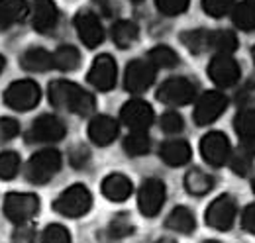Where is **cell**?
Listing matches in <instances>:
<instances>
[{
    "instance_id": "3957f363",
    "label": "cell",
    "mask_w": 255,
    "mask_h": 243,
    "mask_svg": "<svg viewBox=\"0 0 255 243\" xmlns=\"http://www.w3.org/2000/svg\"><path fill=\"white\" fill-rule=\"evenodd\" d=\"M61 169V153L57 149H41L33 153L26 167V177L33 184L49 182Z\"/></svg>"
},
{
    "instance_id": "ee69618b",
    "label": "cell",
    "mask_w": 255,
    "mask_h": 243,
    "mask_svg": "<svg viewBox=\"0 0 255 243\" xmlns=\"http://www.w3.org/2000/svg\"><path fill=\"white\" fill-rule=\"evenodd\" d=\"M4 65H6V59H4V57H2V55H0V73H2V71H4Z\"/></svg>"
},
{
    "instance_id": "5b68a950",
    "label": "cell",
    "mask_w": 255,
    "mask_h": 243,
    "mask_svg": "<svg viewBox=\"0 0 255 243\" xmlns=\"http://www.w3.org/2000/svg\"><path fill=\"white\" fill-rule=\"evenodd\" d=\"M41 91L33 81H16L4 91V104L16 112H28L37 106Z\"/></svg>"
},
{
    "instance_id": "9c48e42d",
    "label": "cell",
    "mask_w": 255,
    "mask_h": 243,
    "mask_svg": "<svg viewBox=\"0 0 255 243\" xmlns=\"http://www.w3.org/2000/svg\"><path fill=\"white\" fill-rule=\"evenodd\" d=\"M120 120L126 125L129 131H147L149 125L155 120L153 108L139 98L128 100L120 110Z\"/></svg>"
},
{
    "instance_id": "30bf717a",
    "label": "cell",
    "mask_w": 255,
    "mask_h": 243,
    "mask_svg": "<svg viewBox=\"0 0 255 243\" xmlns=\"http://www.w3.org/2000/svg\"><path fill=\"white\" fill-rule=\"evenodd\" d=\"M67 133L65 123L53 114H43L32 123L28 131V141L32 143H55L61 141Z\"/></svg>"
},
{
    "instance_id": "7a4b0ae2",
    "label": "cell",
    "mask_w": 255,
    "mask_h": 243,
    "mask_svg": "<svg viewBox=\"0 0 255 243\" xmlns=\"http://www.w3.org/2000/svg\"><path fill=\"white\" fill-rule=\"evenodd\" d=\"M91 206H93V194L85 184L69 186L53 202V210L65 218H81L91 210Z\"/></svg>"
},
{
    "instance_id": "ffe728a7",
    "label": "cell",
    "mask_w": 255,
    "mask_h": 243,
    "mask_svg": "<svg viewBox=\"0 0 255 243\" xmlns=\"http://www.w3.org/2000/svg\"><path fill=\"white\" fill-rule=\"evenodd\" d=\"M159 155L169 167H183L191 161L192 149L185 139H169L161 145Z\"/></svg>"
},
{
    "instance_id": "b9f144b4",
    "label": "cell",
    "mask_w": 255,
    "mask_h": 243,
    "mask_svg": "<svg viewBox=\"0 0 255 243\" xmlns=\"http://www.w3.org/2000/svg\"><path fill=\"white\" fill-rule=\"evenodd\" d=\"M242 226L244 230H248L250 234H255V204L248 206L242 214Z\"/></svg>"
},
{
    "instance_id": "d590c367",
    "label": "cell",
    "mask_w": 255,
    "mask_h": 243,
    "mask_svg": "<svg viewBox=\"0 0 255 243\" xmlns=\"http://www.w3.org/2000/svg\"><path fill=\"white\" fill-rule=\"evenodd\" d=\"M41 242L43 243H69L71 242V234L69 230L61 224H51L43 230L41 234Z\"/></svg>"
},
{
    "instance_id": "484cf974",
    "label": "cell",
    "mask_w": 255,
    "mask_h": 243,
    "mask_svg": "<svg viewBox=\"0 0 255 243\" xmlns=\"http://www.w3.org/2000/svg\"><path fill=\"white\" fill-rule=\"evenodd\" d=\"M165 226L171 230V232H177V234H192L194 230V214L185 208V206H177L173 208V212L167 216L165 220Z\"/></svg>"
},
{
    "instance_id": "7402d4cb",
    "label": "cell",
    "mask_w": 255,
    "mask_h": 243,
    "mask_svg": "<svg viewBox=\"0 0 255 243\" xmlns=\"http://www.w3.org/2000/svg\"><path fill=\"white\" fill-rule=\"evenodd\" d=\"M20 63L30 73H45L53 67V53L45 51L43 47H30L20 57Z\"/></svg>"
},
{
    "instance_id": "6da1fadb",
    "label": "cell",
    "mask_w": 255,
    "mask_h": 243,
    "mask_svg": "<svg viewBox=\"0 0 255 243\" xmlns=\"http://www.w3.org/2000/svg\"><path fill=\"white\" fill-rule=\"evenodd\" d=\"M49 102L57 110H67L77 116H89L96 108V100L93 94L83 91L79 85L71 81H53L49 85Z\"/></svg>"
},
{
    "instance_id": "7bdbcfd3",
    "label": "cell",
    "mask_w": 255,
    "mask_h": 243,
    "mask_svg": "<svg viewBox=\"0 0 255 243\" xmlns=\"http://www.w3.org/2000/svg\"><path fill=\"white\" fill-rule=\"evenodd\" d=\"M32 236H35V232L32 230V226L30 224H20V230H16L14 232V242H32L33 238Z\"/></svg>"
},
{
    "instance_id": "8fae6325",
    "label": "cell",
    "mask_w": 255,
    "mask_h": 243,
    "mask_svg": "<svg viewBox=\"0 0 255 243\" xmlns=\"http://www.w3.org/2000/svg\"><path fill=\"white\" fill-rule=\"evenodd\" d=\"M165 184L159 179H147L141 182L137 192V206L145 218H155L165 204Z\"/></svg>"
},
{
    "instance_id": "f1b7e54d",
    "label": "cell",
    "mask_w": 255,
    "mask_h": 243,
    "mask_svg": "<svg viewBox=\"0 0 255 243\" xmlns=\"http://www.w3.org/2000/svg\"><path fill=\"white\" fill-rule=\"evenodd\" d=\"M185 186L191 194L202 196V194H208L214 188V179L208 173H202L200 169H192L185 177Z\"/></svg>"
},
{
    "instance_id": "60d3db41",
    "label": "cell",
    "mask_w": 255,
    "mask_h": 243,
    "mask_svg": "<svg viewBox=\"0 0 255 243\" xmlns=\"http://www.w3.org/2000/svg\"><path fill=\"white\" fill-rule=\"evenodd\" d=\"M89 159H91V153L89 149L85 147V145H77L73 151H71V157H69V161H71V165L73 167H85L87 163H89Z\"/></svg>"
},
{
    "instance_id": "d6986e66",
    "label": "cell",
    "mask_w": 255,
    "mask_h": 243,
    "mask_svg": "<svg viewBox=\"0 0 255 243\" xmlns=\"http://www.w3.org/2000/svg\"><path fill=\"white\" fill-rule=\"evenodd\" d=\"M102 194L112 200V202H124L131 196L133 192V184L128 179L126 175H120V173H112L108 175L104 181H102V186H100Z\"/></svg>"
},
{
    "instance_id": "f6af8a7d",
    "label": "cell",
    "mask_w": 255,
    "mask_h": 243,
    "mask_svg": "<svg viewBox=\"0 0 255 243\" xmlns=\"http://www.w3.org/2000/svg\"><path fill=\"white\" fill-rule=\"evenodd\" d=\"M252 57H254V61H255V47H254V51H252Z\"/></svg>"
},
{
    "instance_id": "44dd1931",
    "label": "cell",
    "mask_w": 255,
    "mask_h": 243,
    "mask_svg": "<svg viewBox=\"0 0 255 243\" xmlns=\"http://www.w3.org/2000/svg\"><path fill=\"white\" fill-rule=\"evenodd\" d=\"M30 12L26 0H0V28H10L22 22Z\"/></svg>"
},
{
    "instance_id": "83f0119b",
    "label": "cell",
    "mask_w": 255,
    "mask_h": 243,
    "mask_svg": "<svg viewBox=\"0 0 255 243\" xmlns=\"http://www.w3.org/2000/svg\"><path fill=\"white\" fill-rule=\"evenodd\" d=\"M81 65V53L77 47L73 45H61L55 49L53 53V67L59 69V71H65V73H71L75 69H79Z\"/></svg>"
},
{
    "instance_id": "cb8c5ba5",
    "label": "cell",
    "mask_w": 255,
    "mask_h": 243,
    "mask_svg": "<svg viewBox=\"0 0 255 243\" xmlns=\"http://www.w3.org/2000/svg\"><path fill=\"white\" fill-rule=\"evenodd\" d=\"M139 37V28L131 20H118L112 26V41L120 49H129Z\"/></svg>"
},
{
    "instance_id": "4dcf8cb0",
    "label": "cell",
    "mask_w": 255,
    "mask_h": 243,
    "mask_svg": "<svg viewBox=\"0 0 255 243\" xmlns=\"http://www.w3.org/2000/svg\"><path fill=\"white\" fill-rule=\"evenodd\" d=\"M212 49L218 53L232 55L238 49V37L234 31L228 30H214L212 31Z\"/></svg>"
},
{
    "instance_id": "74e56055",
    "label": "cell",
    "mask_w": 255,
    "mask_h": 243,
    "mask_svg": "<svg viewBox=\"0 0 255 243\" xmlns=\"http://www.w3.org/2000/svg\"><path fill=\"white\" fill-rule=\"evenodd\" d=\"M191 0H155V6L163 16H179L189 8Z\"/></svg>"
},
{
    "instance_id": "e575fe53",
    "label": "cell",
    "mask_w": 255,
    "mask_h": 243,
    "mask_svg": "<svg viewBox=\"0 0 255 243\" xmlns=\"http://www.w3.org/2000/svg\"><path fill=\"white\" fill-rule=\"evenodd\" d=\"M236 6V0H202V10L212 18H222Z\"/></svg>"
},
{
    "instance_id": "7c38bea8",
    "label": "cell",
    "mask_w": 255,
    "mask_h": 243,
    "mask_svg": "<svg viewBox=\"0 0 255 243\" xmlns=\"http://www.w3.org/2000/svg\"><path fill=\"white\" fill-rule=\"evenodd\" d=\"M200 155L212 167H222L232 157V147L222 131H208L200 139Z\"/></svg>"
},
{
    "instance_id": "4316f807",
    "label": "cell",
    "mask_w": 255,
    "mask_h": 243,
    "mask_svg": "<svg viewBox=\"0 0 255 243\" xmlns=\"http://www.w3.org/2000/svg\"><path fill=\"white\" fill-rule=\"evenodd\" d=\"M234 127L238 137L244 143H254L255 141V108H246L242 112H238L236 120H234Z\"/></svg>"
},
{
    "instance_id": "52a82bcc",
    "label": "cell",
    "mask_w": 255,
    "mask_h": 243,
    "mask_svg": "<svg viewBox=\"0 0 255 243\" xmlns=\"http://www.w3.org/2000/svg\"><path fill=\"white\" fill-rule=\"evenodd\" d=\"M155 73H157V67L149 59H133L126 67V73H124V87H126V91L131 92V94L145 92L155 83Z\"/></svg>"
},
{
    "instance_id": "8d00e7d4",
    "label": "cell",
    "mask_w": 255,
    "mask_h": 243,
    "mask_svg": "<svg viewBox=\"0 0 255 243\" xmlns=\"http://www.w3.org/2000/svg\"><path fill=\"white\" fill-rule=\"evenodd\" d=\"M159 123H161V129H163L165 133H179V131H183V127H185L183 116L177 114L175 110L165 112V114L161 116Z\"/></svg>"
},
{
    "instance_id": "bcb514c9",
    "label": "cell",
    "mask_w": 255,
    "mask_h": 243,
    "mask_svg": "<svg viewBox=\"0 0 255 243\" xmlns=\"http://www.w3.org/2000/svg\"><path fill=\"white\" fill-rule=\"evenodd\" d=\"M131 2H141V0H131Z\"/></svg>"
},
{
    "instance_id": "ba28073f",
    "label": "cell",
    "mask_w": 255,
    "mask_h": 243,
    "mask_svg": "<svg viewBox=\"0 0 255 243\" xmlns=\"http://www.w3.org/2000/svg\"><path fill=\"white\" fill-rule=\"evenodd\" d=\"M236 214H238L236 200L230 194H222L216 200H212V204L204 214V220H206V226H210L212 230L228 232L236 222Z\"/></svg>"
},
{
    "instance_id": "603a6c76",
    "label": "cell",
    "mask_w": 255,
    "mask_h": 243,
    "mask_svg": "<svg viewBox=\"0 0 255 243\" xmlns=\"http://www.w3.org/2000/svg\"><path fill=\"white\" fill-rule=\"evenodd\" d=\"M181 41L183 45L194 53V55H200V53H206L212 49V31L210 30H189L181 35Z\"/></svg>"
},
{
    "instance_id": "d4e9b609",
    "label": "cell",
    "mask_w": 255,
    "mask_h": 243,
    "mask_svg": "<svg viewBox=\"0 0 255 243\" xmlns=\"http://www.w3.org/2000/svg\"><path fill=\"white\" fill-rule=\"evenodd\" d=\"M232 22L238 30H255V0H244L232 8Z\"/></svg>"
},
{
    "instance_id": "5bb4252c",
    "label": "cell",
    "mask_w": 255,
    "mask_h": 243,
    "mask_svg": "<svg viewBox=\"0 0 255 243\" xmlns=\"http://www.w3.org/2000/svg\"><path fill=\"white\" fill-rule=\"evenodd\" d=\"M208 75H210L214 85H218L222 89H230V87H234L240 81L242 71H240L238 61L232 59V55L218 53L214 59L210 61V65H208Z\"/></svg>"
},
{
    "instance_id": "e0dca14e",
    "label": "cell",
    "mask_w": 255,
    "mask_h": 243,
    "mask_svg": "<svg viewBox=\"0 0 255 243\" xmlns=\"http://www.w3.org/2000/svg\"><path fill=\"white\" fill-rule=\"evenodd\" d=\"M59 22V10L53 0H33L32 26L39 33H49Z\"/></svg>"
},
{
    "instance_id": "9a60e30c",
    "label": "cell",
    "mask_w": 255,
    "mask_h": 243,
    "mask_svg": "<svg viewBox=\"0 0 255 243\" xmlns=\"http://www.w3.org/2000/svg\"><path fill=\"white\" fill-rule=\"evenodd\" d=\"M116 75H118V67H116V61L112 59L108 53L104 55H98L95 61H93V67L87 75L89 83L95 87L96 91H110L114 89L116 85Z\"/></svg>"
},
{
    "instance_id": "836d02e7",
    "label": "cell",
    "mask_w": 255,
    "mask_h": 243,
    "mask_svg": "<svg viewBox=\"0 0 255 243\" xmlns=\"http://www.w3.org/2000/svg\"><path fill=\"white\" fill-rule=\"evenodd\" d=\"M20 171V157L14 151L0 153V179L12 181Z\"/></svg>"
},
{
    "instance_id": "ac0fdd59",
    "label": "cell",
    "mask_w": 255,
    "mask_h": 243,
    "mask_svg": "<svg viewBox=\"0 0 255 243\" xmlns=\"http://www.w3.org/2000/svg\"><path fill=\"white\" fill-rule=\"evenodd\" d=\"M118 129H120V125L114 118L95 116L89 123V139L98 147H106L118 137Z\"/></svg>"
},
{
    "instance_id": "2e32d148",
    "label": "cell",
    "mask_w": 255,
    "mask_h": 243,
    "mask_svg": "<svg viewBox=\"0 0 255 243\" xmlns=\"http://www.w3.org/2000/svg\"><path fill=\"white\" fill-rule=\"evenodd\" d=\"M75 28L79 31L81 41L89 49H95L104 41V28H102V24H100L95 12H89V10L79 12L75 16Z\"/></svg>"
},
{
    "instance_id": "277c9868",
    "label": "cell",
    "mask_w": 255,
    "mask_h": 243,
    "mask_svg": "<svg viewBox=\"0 0 255 243\" xmlns=\"http://www.w3.org/2000/svg\"><path fill=\"white\" fill-rule=\"evenodd\" d=\"M37 212H39V198L32 192H10L4 196V214L16 226L30 224Z\"/></svg>"
},
{
    "instance_id": "1f68e13d",
    "label": "cell",
    "mask_w": 255,
    "mask_h": 243,
    "mask_svg": "<svg viewBox=\"0 0 255 243\" xmlns=\"http://www.w3.org/2000/svg\"><path fill=\"white\" fill-rule=\"evenodd\" d=\"M147 59L151 61L157 69H171L179 63V55L169 47V45H157L149 51Z\"/></svg>"
},
{
    "instance_id": "7dc6e473",
    "label": "cell",
    "mask_w": 255,
    "mask_h": 243,
    "mask_svg": "<svg viewBox=\"0 0 255 243\" xmlns=\"http://www.w3.org/2000/svg\"><path fill=\"white\" fill-rule=\"evenodd\" d=\"M254 192H255V181H254Z\"/></svg>"
},
{
    "instance_id": "f35d334b",
    "label": "cell",
    "mask_w": 255,
    "mask_h": 243,
    "mask_svg": "<svg viewBox=\"0 0 255 243\" xmlns=\"http://www.w3.org/2000/svg\"><path fill=\"white\" fill-rule=\"evenodd\" d=\"M133 232V226L129 224V220H126V216H116V220H112L110 228H108V234L110 238L114 240H122Z\"/></svg>"
},
{
    "instance_id": "f546056e",
    "label": "cell",
    "mask_w": 255,
    "mask_h": 243,
    "mask_svg": "<svg viewBox=\"0 0 255 243\" xmlns=\"http://www.w3.org/2000/svg\"><path fill=\"white\" fill-rule=\"evenodd\" d=\"M151 149V139L147 131H131L124 139V151L131 157H139Z\"/></svg>"
},
{
    "instance_id": "4fadbf2b",
    "label": "cell",
    "mask_w": 255,
    "mask_h": 243,
    "mask_svg": "<svg viewBox=\"0 0 255 243\" xmlns=\"http://www.w3.org/2000/svg\"><path fill=\"white\" fill-rule=\"evenodd\" d=\"M226 106H228V100H226V96H224L222 92H204L198 98L196 108H194V122H196V125H210V123H214L224 114Z\"/></svg>"
},
{
    "instance_id": "d6a6232c",
    "label": "cell",
    "mask_w": 255,
    "mask_h": 243,
    "mask_svg": "<svg viewBox=\"0 0 255 243\" xmlns=\"http://www.w3.org/2000/svg\"><path fill=\"white\" fill-rule=\"evenodd\" d=\"M252 143H244V147L232 157V169L236 175H242L246 177L250 171H252V165H254V149L250 147Z\"/></svg>"
},
{
    "instance_id": "8992f818",
    "label": "cell",
    "mask_w": 255,
    "mask_h": 243,
    "mask_svg": "<svg viewBox=\"0 0 255 243\" xmlns=\"http://www.w3.org/2000/svg\"><path fill=\"white\" fill-rule=\"evenodd\" d=\"M196 96V87L185 77L167 79L157 91V100L167 106H187Z\"/></svg>"
},
{
    "instance_id": "ab89813d",
    "label": "cell",
    "mask_w": 255,
    "mask_h": 243,
    "mask_svg": "<svg viewBox=\"0 0 255 243\" xmlns=\"http://www.w3.org/2000/svg\"><path fill=\"white\" fill-rule=\"evenodd\" d=\"M20 133V123L14 118H0V143L14 139Z\"/></svg>"
}]
</instances>
